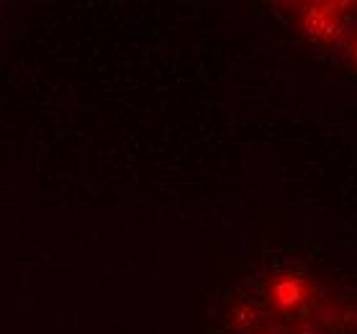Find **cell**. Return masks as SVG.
<instances>
[{
    "label": "cell",
    "instance_id": "obj_1",
    "mask_svg": "<svg viewBox=\"0 0 357 334\" xmlns=\"http://www.w3.org/2000/svg\"><path fill=\"white\" fill-rule=\"evenodd\" d=\"M311 294H314V285H311L309 278L293 275V273L275 275L270 280V291H268L270 303L278 311H283V314H291V311H298L301 306H306Z\"/></svg>",
    "mask_w": 357,
    "mask_h": 334
},
{
    "label": "cell",
    "instance_id": "obj_2",
    "mask_svg": "<svg viewBox=\"0 0 357 334\" xmlns=\"http://www.w3.org/2000/svg\"><path fill=\"white\" fill-rule=\"evenodd\" d=\"M337 0H321V3H303L298 10V29L306 39L319 41V33L324 29L326 18L332 16Z\"/></svg>",
    "mask_w": 357,
    "mask_h": 334
},
{
    "label": "cell",
    "instance_id": "obj_3",
    "mask_svg": "<svg viewBox=\"0 0 357 334\" xmlns=\"http://www.w3.org/2000/svg\"><path fill=\"white\" fill-rule=\"evenodd\" d=\"M344 73H347L349 80L357 77V33L349 39L347 52H344Z\"/></svg>",
    "mask_w": 357,
    "mask_h": 334
}]
</instances>
